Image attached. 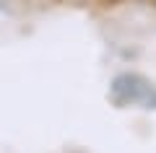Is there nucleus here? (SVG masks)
Listing matches in <instances>:
<instances>
[]
</instances>
